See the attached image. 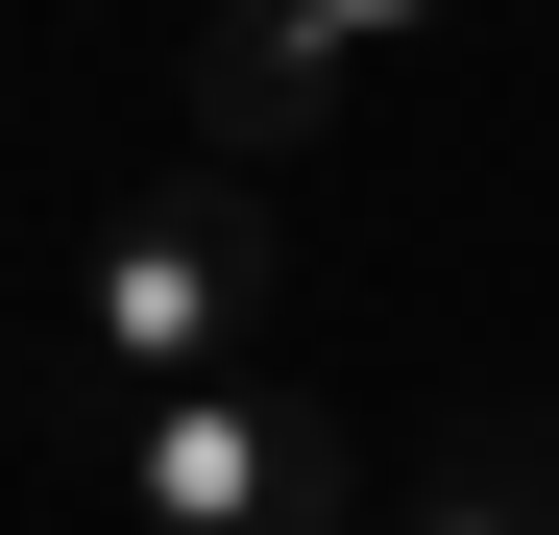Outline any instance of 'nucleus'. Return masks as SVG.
Segmentation results:
<instances>
[{
	"label": "nucleus",
	"mask_w": 559,
	"mask_h": 535,
	"mask_svg": "<svg viewBox=\"0 0 559 535\" xmlns=\"http://www.w3.org/2000/svg\"><path fill=\"white\" fill-rule=\"evenodd\" d=\"M390 535H559V438H462V463H414Z\"/></svg>",
	"instance_id": "obj_4"
},
{
	"label": "nucleus",
	"mask_w": 559,
	"mask_h": 535,
	"mask_svg": "<svg viewBox=\"0 0 559 535\" xmlns=\"http://www.w3.org/2000/svg\"><path fill=\"white\" fill-rule=\"evenodd\" d=\"M317 25H341V49H390V25H438V0H317Z\"/></svg>",
	"instance_id": "obj_5"
},
{
	"label": "nucleus",
	"mask_w": 559,
	"mask_h": 535,
	"mask_svg": "<svg viewBox=\"0 0 559 535\" xmlns=\"http://www.w3.org/2000/svg\"><path fill=\"white\" fill-rule=\"evenodd\" d=\"M243 317H267V195H243V170L146 195L98 268H73V366H98L122 414H146V390H219V366H243Z\"/></svg>",
	"instance_id": "obj_2"
},
{
	"label": "nucleus",
	"mask_w": 559,
	"mask_h": 535,
	"mask_svg": "<svg viewBox=\"0 0 559 535\" xmlns=\"http://www.w3.org/2000/svg\"><path fill=\"white\" fill-rule=\"evenodd\" d=\"M341 25H317V0H219V25H195V122H219V170H293L317 122H341Z\"/></svg>",
	"instance_id": "obj_3"
},
{
	"label": "nucleus",
	"mask_w": 559,
	"mask_h": 535,
	"mask_svg": "<svg viewBox=\"0 0 559 535\" xmlns=\"http://www.w3.org/2000/svg\"><path fill=\"white\" fill-rule=\"evenodd\" d=\"M122 511L146 535H365V438L317 390L219 366V390H146L122 414Z\"/></svg>",
	"instance_id": "obj_1"
}]
</instances>
